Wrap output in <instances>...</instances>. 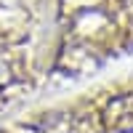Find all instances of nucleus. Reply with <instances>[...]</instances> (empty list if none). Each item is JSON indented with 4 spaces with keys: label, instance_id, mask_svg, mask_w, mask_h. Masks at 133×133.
<instances>
[{
    "label": "nucleus",
    "instance_id": "f257e3e1",
    "mask_svg": "<svg viewBox=\"0 0 133 133\" xmlns=\"http://www.w3.org/2000/svg\"><path fill=\"white\" fill-rule=\"evenodd\" d=\"M101 128L107 133H133V93L109 98L101 112Z\"/></svg>",
    "mask_w": 133,
    "mask_h": 133
},
{
    "label": "nucleus",
    "instance_id": "f03ea898",
    "mask_svg": "<svg viewBox=\"0 0 133 133\" xmlns=\"http://www.w3.org/2000/svg\"><path fill=\"white\" fill-rule=\"evenodd\" d=\"M5 83H8V69H5L3 64H0V88H3Z\"/></svg>",
    "mask_w": 133,
    "mask_h": 133
}]
</instances>
